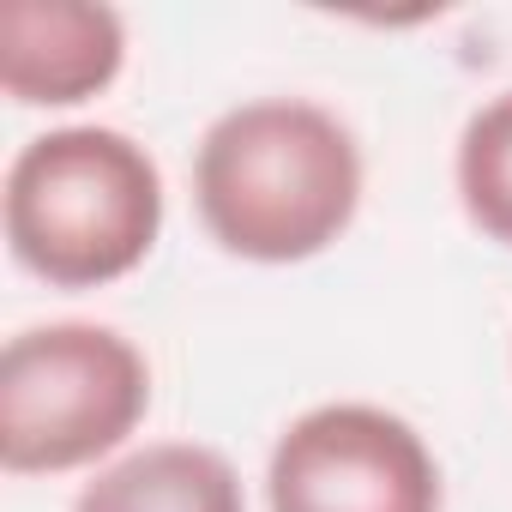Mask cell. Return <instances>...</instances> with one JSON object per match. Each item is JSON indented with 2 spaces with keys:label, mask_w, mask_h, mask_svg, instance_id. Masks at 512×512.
Segmentation results:
<instances>
[{
  "label": "cell",
  "mask_w": 512,
  "mask_h": 512,
  "mask_svg": "<svg viewBox=\"0 0 512 512\" xmlns=\"http://www.w3.org/2000/svg\"><path fill=\"white\" fill-rule=\"evenodd\" d=\"M193 205L223 253L253 266H296L356 223L362 151L320 103H241L217 115L193 151Z\"/></svg>",
  "instance_id": "cell-1"
},
{
  "label": "cell",
  "mask_w": 512,
  "mask_h": 512,
  "mask_svg": "<svg viewBox=\"0 0 512 512\" xmlns=\"http://www.w3.org/2000/svg\"><path fill=\"white\" fill-rule=\"evenodd\" d=\"M151 410V368L115 326H31L0 356V464L55 476L115 452Z\"/></svg>",
  "instance_id": "cell-3"
},
{
  "label": "cell",
  "mask_w": 512,
  "mask_h": 512,
  "mask_svg": "<svg viewBox=\"0 0 512 512\" xmlns=\"http://www.w3.org/2000/svg\"><path fill=\"white\" fill-rule=\"evenodd\" d=\"M452 175H458V205H464V217H470L488 241L512 247V91L488 97V103L464 121Z\"/></svg>",
  "instance_id": "cell-7"
},
{
  "label": "cell",
  "mask_w": 512,
  "mask_h": 512,
  "mask_svg": "<svg viewBox=\"0 0 512 512\" xmlns=\"http://www.w3.org/2000/svg\"><path fill=\"white\" fill-rule=\"evenodd\" d=\"M127 25L97 0H0V85L25 109H67L115 85Z\"/></svg>",
  "instance_id": "cell-5"
},
{
  "label": "cell",
  "mask_w": 512,
  "mask_h": 512,
  "mask_svg": "<svg viewBox=\"0 0 512 512\" xmlns=\"http://www.w3.org/2000/svg\"><path fill=\"white\" fill-rule=\"evenodd\" d=\"M163 235L157 157L121 127H55L7 169L13 260L55 290H103Z\"/></svg>",
  "instance_id": "cell-2"
},
{
  "label": "cell",
  "mask_w": 512,
  "mask_h": 512,
  "mask_svg": "<svg viewBox=\"0 0 512 512\" xmlns=\"http://www.w3.org/2000/svg\"><path fill=\"white\" fill-rule=\"evenodd\" d=\"M440 500L428 440L380 404L302 410L266 464L272 512H440Z\"/></svg>",
  "instance_id": "cell-4"
},
{
  "label": "cell",
  "mask_w": 512,
  "mask_h": 512,
  "mask_svg": "<svg viewBox=\"0 0 512 512\" xmlns=\"http://www.w3.org/2000/svg\"><path fill=\"white\" fill-rule=\"evenodd\" d=\"M73 512H247V494L217 446L157 440L97 470V482L79 488Z\"/></svg>",
  "instance_id": "cell-6"
}]
</instances>
